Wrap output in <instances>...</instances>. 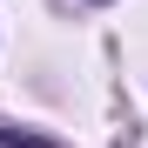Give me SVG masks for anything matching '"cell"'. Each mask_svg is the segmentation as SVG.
Wrapping results in <instances>:
<instances>
[{
	"instance_id": "obj_1",
	"label": "cell",
	"mask_w": 148,
	"mask_h": 148,
	"mask_svg": "<svg viewBox=\"0 0 148 148\" xmlns=\"http://www.w3.org/2000/svg\"><path fill=\"white\" fill-rule=\"evenodd\" d=\"M88 7H108V0H88Z\"/></svg>"
}]
</instances>
